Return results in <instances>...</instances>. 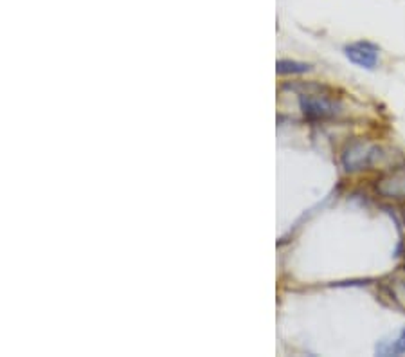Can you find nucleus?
<instances>
[{
    "instance_id": "obj_1",
    "label": "nucleus",
    "mask_w": 405,
    "mask_h": 357,
    "mask_svg": "<svg viewBox=\"0 0 405 357\" xmlns=\"http://www.w3.org/2000/svg\"><path fill=\"white\" fill-rule=\"evenodd\" d=\"M380 148L366 141H353L346 146L342 154V166L346 172L353 173L375 164L380 157Z\"/></svg>"
},
{
    "instance_id": "obj_2",
    "label": "nucleus",
    "mask_w": 405,
    "mask_h": 357,
    "mask_svg": "<svg viewBox=\"0 0 405 357\" xmlns=\"http://www.w3.org/2000/svg\"><path fill=\"white\" fill-rule=\"evenodd\" d=\"M299 105L308 119H328L340 112V103L328 94H303Z\"/></svg>"
},
{
    "instance_id": "obj_3",
    "label": "nucleus",
    "mask_w": 405,
    "mask_h": 357,
    "mask_svg": "<svg viewBox=\"0 0 405 357\" xmlns=\"http://www.w3.org/2000/svg\"><path fill=\"white\" fill-rule=\"evenodd\" d=\"M375 190L380 197L389 200H405V168H397L380 177Z\"/></svg>"
},
{
    "instance_id": "obj_4",
    "label": "nucleus",
    "mask_w": 405,
    "mask_h": 357,
    "mask_svg": "<svg viewBox=\"0 0 405 357\" xmlns=\"http://www.w3.org/2000/svg\"><path fill=\"white\" fill-rule=\"evenodd\" d=\"M346 56L351 63L362 67V69H375L379 63V49L370 42H358V44H351L344 49Z\"/></svg>"
},
{
    "instance_id": "obj_5",
    "label": "nucleus",
    "mask_w": 405,
    "mask_h": 357,
    "mask_svg": "<svg viewBox=\"0 0 405 357\" xmlns=\"http://www.w3.org/2000/svg\"><path fill=\"white\" fill-rule=\"evenodd\" d=\"M386 291L389 292L391 300L405 310V269L397 271L388 278L386 282Z\"/></svg>"
},
{
    "instance_id": "obj_6",
    "label": "nucleus",
    "mask_w": 405,
    "mask_h": 357,
    "mask_svg": "<svg viewBox=\"0 0 405 357\" xmlns=\"http://www.w3.org/2000/svg\"><path fill=\"white\" fill-rule=\"evenodd\" d=\"M376 354H380V356H400V354H405V328L400 331V334L392 341H382L376 347Z\"/></svg>"
},
{
    "instance_id": "obj_7",
    "label": "nucleus",
    "mask_w": 405,
    "mask_h": 357,
    "mask_svg": "<svg viewBox=\"0 0 405 357\" xmlns=\"http://www.w3.org/2000/svg\"><path fill=\"white\" fill-rule=\"evenodd\" d=\"M276 71L278 74H303V72L310 71L308 63L294 62V60H279L276 63Z\"/></svg>"
},
{
    "instance_id": "obj_8",
    "label": "nucleus",
    "mask_w": 405,
    "mask_h": 357,
    "mask_svg": "<svg viewBox=\"0 0 405 357\" xmlns=\"http://www.w3.org/2000/svg\"><path fill=\"white\" fill-rule=\"evenodd\" d=\"M404 221H405V207H404Z\"/></svg>"
}]
</instances>
